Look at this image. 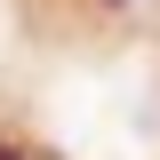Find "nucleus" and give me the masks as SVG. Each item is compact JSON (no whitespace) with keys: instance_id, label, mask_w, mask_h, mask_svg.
Segmentation results:
<instances>
[{"instance_id":"1","label":"nucleus","mask_w":160,"mask_h":160,"mask_svg":"<svg viewBox=\"0 0 160 160\" xmlns=\"http://www.w3.org/2000/svg\"><path fill=\"white\" fill-rule=\"evenodd\" d=\"M0 160H24V152H16V144H8V136H0Z\"/></svg>"},{"instance_id":"2","label":"nucleus","mask_w":160,"mask_h":160,"mask_svg":"<svg viewBox=\"0 0 160 160\" xmlns=\"http://www.w3.org/2000/svg\"><path fill=\"white\" fill-rule=\"evenodd\" d=\"M120 8H128V0H120Z\"/></svg>"}]
</instances>
